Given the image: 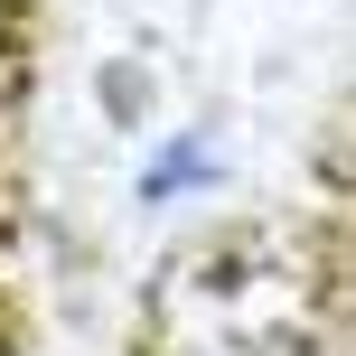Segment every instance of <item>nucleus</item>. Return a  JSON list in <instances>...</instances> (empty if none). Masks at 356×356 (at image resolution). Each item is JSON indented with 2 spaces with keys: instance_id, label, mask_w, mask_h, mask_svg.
Here are the masks:
<instances>
[{
  "instance_id": "1",
  "label": "nucleus",
  "mask_w": 356,
  "mask_h": 356,
  "mask_svg": "<svg viewBox=\"0 0 356 356\" xmlns=\"http://www.w3.org/2000/svg\"><path fill=\"white\" fill-rule=\"evenodd\" d=\"M207 178H216V160H207V150H197V141H169L160 160L141 169V197H150V207H169V197H188V188H207Z\"/></svg>"
}]
</instances>
